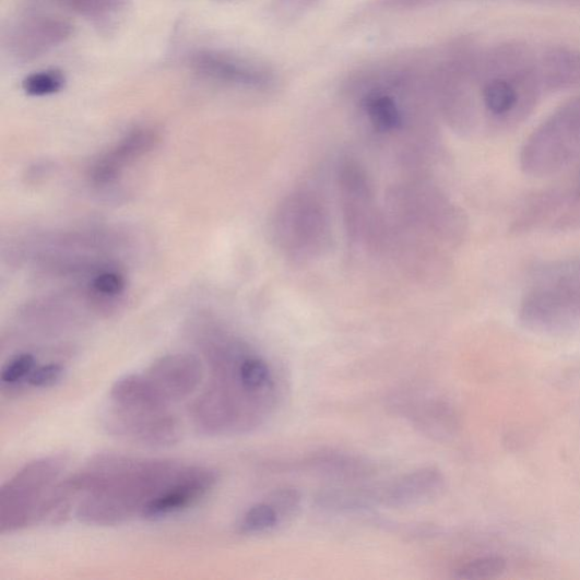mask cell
I'll return each instance as SVG.
<instances>
[{
  "label": "cell",
  "mask_w": 580,
  "mask_h": 580,
  "mask_svg": "<svg viewBox=\"0 0 580 580\" xmlns=\"http://www.w3.org/2000/svg\"><path fill=\"white\" fill-rule=\"evenodd\" d=\"M312 3V0H280L274 11L282 20H291L300 14Z\"/></svg>",
  "instance_id": "cell-27"
},
{
  "label": "cell",
  "mask_w": 580,
  "mask_h": 580,
  "mask_svg": "<svg viewBox=\"0 0 580 580\" xmlns=\"http://www.w3.org/2000/svg\"><path fill=\"white\" fill-rule=\"evenodd\" d=\"M64 85L66 76L57 70L35 72L26 76L22 83L24 93L32 97L56 95Z\"/></svg>",
  "instance_id": "cell-20"
},
{
  "label": "cell",
  "mask_w": 580,
  "mask_h": 580,
  "mask_svg": "<svg viewBox=\"0 0 580 580\" xmlns=\"http://www.w3.org/2000/svg\"><path fill=\"white\" fill-rule=\"evenodd\" d=\"M280 522L277 511L270 504L262 502L255 505L244 514L240 531L246 534L263 533L276 528Z\"/></svg>",
  "instance_id": "cell-21"
},
{
  "label": "cell",
  "mask_w": 580,
  "mask_h": 580,
  "mask_svg": "<svg viewBox=\"0 0 580 580\" xmlns=\"http://www.w3.org/2000/svg\"><path fill=\"white\" fill-rule=\"evenodd\" d=\"M217 482V474L204 467L179 470L171 483L142 510L145 519L167 517L197 502L205 496Z\"/></svg>",
  "instance_id": "cell-5"
},
{
  "label": "cell",
  "mask_w": 580,
  "mask_h": 580,
  "mask_svg": "<svg viewBox=\"0 0 580 580\" xmlns=\"http://www.w3.org/2000/svg\"><path fill=\"white\" fill-rule=\"evenodd\" d=\"M237 381L247 393H259L272 383L268 364L257 357L242 358L238 364Z\"/></svg>",
  "instance_id": "cell-17"
},
{
  "label": "cell",
  "mask_w": 580,
  "mask_h": 580,
  "mask_svg": "<svg viewBox=\"0 0 580 580\" xmlns=\"http://www.w3.org/2000/svg\"><path fill=\"white\" fill-rule=\"evenodd\" d=\"M93 288L99 295L114 297L126 291L127 281L116 271H104L94 279Z\"/></svg>",
  "instance_id": "cell-26"
},
{
  "label": "cell",
  "mask_w": 580,
  "mask_h": 580,
  "mask_svg": "<svg viewBox=\"0 0 580 580\" xmlns=\"http://www.w3.org/2000/svg\"><path fill=\"white\" fill-rule=\"evenodd\" d=\"M519 321L537 333L580 328V259L540 269L521 305Z\"/></svg>",
  "instance_id": "cell-2"
},
{
  "label": "cell",
  "mask_w": 580,
  "mask_h": 580,
  "mask_svg": "<svg viewBox=\"0 0 580 580\" xmlns=\"http://www.w3.org/2000/svg\"><path fill=\"white\" fill-rule=\"evenodd\" d=\"M146 377L169 403L186 399L199 387L203 366L193 355H168L152 365Z\"/></svg>",
  "instance_id": "cell-9"
},
{
  "label": "cell",
  "mask_w": 580,
  "mask_h": 580,
  "mask_svg": "<svg viewBox=\"0 0 580 580\" xmlns=\"http://www.w3.org/2000/svg\"><path fill=\"white\" fill-rule=\"evenodd\" d=\"M72 33L73 26L62 17H25L12 28L8 45L20 60H32L63 44Z\"/></svg>",
  "instance_id": "cell-7"
},
{
  "label": "cell",
  "mask_w": 580,
  "mask_h": 580,
  "mask_svg": "<svg viewBox=\"0 0 580 580\" xmlns=\"http://www.w3.org/2000/svg\"><path fill=\"white\" fill-rule=\"evenodd\" d=\"M106 419V427L111 435L143 446H171L181 436L178 419L167 411L132 415L111 410Z\"/></svg>",
  "instance_id": "cell-6"
},
{
  "label": "cell",
  "mask_w": 580,
  "mask_h": 580,
  "mask_svg": "<svg viewBox=\"0 0 580 580\" xmlns=\"http://www.w3.org/2000/svg\"><path fill=\"white\" fill-rule=\"evenodd\" d=\"M317 471L339 478H354L366 474V465L356 458L343 453H323L312 462Z\"/></svg>",
  "instance_id": "cell-16"
},
{
  "label": "cell",
  "mask_w": 580,
  "mask_h": 580,
  "mask_svg": "<svg viewBox=\"0 0 580 580\" xmlns=\"http://www.w3.org/2000/svg\"><path fill=\"white\" fill-rule=\"evenodd\" d=\"M63 3L83 16L100 20L119 10L123 0H63Z\"/></svg>",
  "instance_id": "cell-23"
},
{
  "label": "cell",
  "mask_w": 580,
  "mask_h": 580,
  "mask_svg": "<svg viewBox=\"0 0 580 580\" xmlns=\"http://www.w3.org/2000/svg\"><path fill=\"white\" fill-rule=\"evenodd\" d=\"M507 561L502 557L488 556L474 559L455 569L454 578L461 580L494 579L504 575Z\"/></svg>",
  "instance_id": "cell-19"
},
{
  "label": "cell",
  "mask_w": 580,
  "mask_h": 580,
  "mask_svg": "<svg viewBox=\"0 0 580 580\" xmlns=\"http://www.w3.org/2000/svg\"><path fill=\"white\" fill-rule=\"evenodd\" d=\"M66 376V368L60 364H47L37 366L26 380L28 386L34 388H50L58 384Z\"/></svg>",
  "instance_id": "cell-25"
},
{
  "label": "cell",
  "mask_w": 580,
  "mask_h": 580,
  "mask_svg": "<svg viewBox=\"0 0 580 580\" xmlns=\"http://www.w3.org/2000/svg\"><path fill=\"white\" fill-rule=\"evenodd\" d=\"M37 368V360L34 355L28 353L19 354L12 357L2 370V383L10 388L26 382L29 375Z\"/></svg>",
  "instance_id": "cell-22"
},
{
  "label": "cell",
  "mask_w": 580,
  "mask_h": 580,
  "mask_svg": "<svg viewBox=\"0 0 580 580\" xmlns=\"http://www.w3.org/2000/svg\"><path fill=\"white\" fill-rule=\"evenodd\" d=\"M480 102L494 132L513 131L533 114L544 93L537 49L505 43L485 54Z\"/></svg>",
  "instance_id": "cell-1"
},
{
  "label": "cell",
  "mask_w": 580,
  "mask_h": 580,
  "mask_svg": "<svg viewBox=\"0 0 580 580\" xmlns=\"http://www.w3.org/2000/svg\"><path fill=\"white\" fill-rule=\"evenodd\" d=\"M580 162V97L548 116L528 138L519 166L529 176L558 175Z\"/></svg>",
  "instance_id": "cell-3"
},
{
  "label": "cell",
  "mask_w": 580,
  "mask_h": 580,
  "mask_svg": "<svg viewBox=\"0 0 580 580\" xmlns=\"http://www.w3.org/2000/svg\"><path fill=\"white\" fill-rule=\"evenodd\" d=\"M364 107L372 126L381 132L393 131L402 126L401 111L394 100L388 96H370L365 100Z\"/></svg>",
  "instance_id": "cell-15"
},
{
  "label": "cell",
  "mask_w": 580,
  "mask_h": 580,
  "mask_svg": "<svg viewBox=\"0 0 580 580\" xmlns=\"http://www.w3.org/2000/svg\"><path fill=\"white\" fill-rule=\"evenodd\" d=\"M301 496L294 487H282L273 492L268 500L280 518L292 516L300 506Z\"/></svg>",
  "instance_id": "cell-24"
},
{
  "label": "cell",
  "mask_w": 580,
  "mask_h": 580,
  "mask_svg": "<svg viewBox=\"0 0 580 580\" xmlns=\"http://www.w3.org/2000/svg\"><path fill=\"white\" fill-rule=\"evenodd\" d=\"M537 63L545 95L580 87V49L565 46L538 48Z\"/></svg>",
  "instance_id": "cell-11"
},
{
  "label": "cell",
  "mask_w": 580,
  "mask_h": 580,
  "mask_svg": "<svg viewBox=\"0 0 580 580\" xmlns=\"http://www.w3.org/2000/svg\"><path fill=\"white\" fill-rule=\"evenodd\" d=\"M62 462L56 458H45L27 465L11 482L0 495L2 508V532H12L44 518L47 504L55 490L50 485L56 481Z\"/></svg>",
  "instance_id": "cell-4"
},
{
  "label": "cell",
  "mask_w": 580,
  "mask_h": 580,
  "mask_svg": "<svg viewBox=\"0 0 580 580\" xmlns=\"http://www.w3.org/2000/svg\"><path fill=\"white\" fill-rule=\"evenodd\" d=\"M155 142L156 134L152 131L138 130L130 133L98 162L94 178L99 182L110 181L121 169L149 151Z\"/></svg>",
  "instance_id": "cell-13"
},
{
  "label": "cell",
  "mask_w": 580,
  "mask_h": 580,
  "mask_svg": "<svg viewBox=\"0 0 580 580\" xmlns=\"http://www.w3.org/2000/svg\"><path fill=\"white\" fill-rule=\"evenodd\" d=\"M416 419L425 434L440 438L449 436L454 425L452 411L441 403L427 404L423 411L421 410Z\"/></svg>",
  "instance_id": "cell-18"
},
{
  "label": "cell",
  "mask_w": 580,
  "mask_h": 580,
  "mask_svg": "<svg viewBox=\"0 0 580 580\" xmlns=\"http://www.w3.org/2000/svg\"><path fill=\"white\" fill-rule=\"evenodd\" d=\"M190 66L196 74L212 82L237 86H260L269 75L247 59L218 51L200 50L192 55Z\"/></svg>",
  "instance_id": "cell-8"
},
{
  "label": "cell",
  "mask_w": 580,
  "mask_h": 580,
  "mask_svg": "<svg viewBox=\"0 0 580 580\" xmlns=\"http://www.w3.org/2000/svg\"><path fill=\"white\" fill-rule=\"evenodd\" d=\"M446 478L436 467L411 472L380 490V504L390 508H406L429 501L445 488Z\"/></svg>",
  "instance_id": "cell-10"
},
{
  "label": "cell",
  "mask_w": 580,
  "mask_h": 580,
  "mask_svg": "<svg viewBox=\"0 0 580 580\" xmlns=\"http://www.w3.org/2000/svg\"><path fill=\"white\" fill-rule=\"evenodd\" d=\"M380 504V490L362 487H330L319 493L316 506L325 511L352 512Z\"/></svg>",
  "instance_id": "cell-14"
},
{
  "label": "cell",
  "mask_w": 580,
  "mask_h": 580,
  "mask_svg": "<svg viewBox=\"0 0 580 580\" xmlns=\"http://www.w3.org/2000/svg\"><path fill=\"white\" fill-rule=\"evenodd\" d=\"M111 410L126 414H156L168 402L147 377L130 375L117 380L110 391Z\"/></svg>",
  "instance_id": "cell-12"
}]
</instances>
